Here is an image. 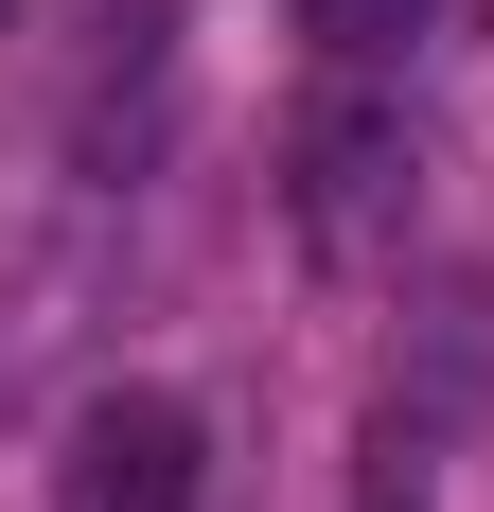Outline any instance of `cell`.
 <instances>
[{
    "instance_id": "obj_1",
    "label": "cell",
    "mask_w": 494,
    "mask_h": 512,
    "mask_svg": "<svg viewBox=\"0 0 494 512\" xmlns=\"http://www.w3.org/2000/svg\"><path fill=\"white\" fill-rule=\"evenodd\" d=\"M406 212H424V124L371 71H336V89L300 106V248L318 265H389Z\"/></svg>"
},
{
    "instance_id": "obj_2",
    "label": "cell",
    "mask_w": 494,
    "mask_h": 512,
    "mask_svg": "<svg viewBox=\"0 0 494 512\" xmlns=\"http://www.w3.org/2000/svg\"><path fill=\"white\" fill-rule=\"evenodd\" d=\"M212 442H195V407L177 389H89L71 407V512H195L212 495Z\"/></svg>"
},
{
    "instance_id": "obj_3",
    "label": "cell",
    "mask_w": 494,
    "mask_h": 512,
    "mask_svg": "<svg viewBox=\"0 0 494 512\" xmlns=\"http://www.w3.org/2000/svg\"><path fill=\"white\" fill-rule=\"evenodd\" d=\"M442 0H300V36H318V71H389L406 36H424Z\"/></svg>"
},
{
    "instance_id": "obj_4",
    "label": "cell",
    "mask_w": 494,
    "mask_h": 512,
    "mask_svg": "<svg viewBox=\"0 0 494 512\" xmlns=\"http://www.w3.org/2000/svg\"><path fill=\"white\" fill-rule=\"evenodd\" d=\"M353 512H424V424L371 407V442H353Z\"/></svg>"
},
{
    "instance_id": "obj_5",
    "label": "cell",
    "mask_w": 494,
    "mask_h": 512,
    "mask_svg": "<svg viewBox=\"0 0 494 512\" xmlns=\"http://www.w3.org/2000/svg\"><path fill=\"white\" fill-rule=\"evenodd\" d=\"M0 18H18V0H0Z\"/></svg>"
}]
</instances>
